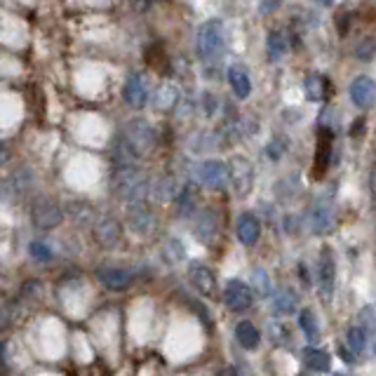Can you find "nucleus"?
<instances>
[{
	"label": "nucleus",
	"instance_id": "25",
	"mask_svg": "<svg viewBox=\"0 0 376 376\" xmlns=\"http://www.w3.org/2000/svg\"><path fill=\"white\" fill-rule=\"evenodd\" d=\"M299 324H301V329H304L306 339H309L311 344H315V341L320 339V324H317V317H315V313H313V311H309V309L301 311Z\"/></svg>",
	"mask_w": 376,
	"mask_h": 376
},
{
	"label": "nucleus",
	"instance_id": "30",
	"mask_svg": "<svg viewBox=\"0 0 376 376\" xmlns=\"http://www.w3.org/2000/svg\"><path fill=\"white\" fill-rule=\"evenodd\" d=\"M269 336H271V341L273 344H278V346H282V344H287L289 341V327L284 322H278V320H273L269 322Z\"/></svg>",
	"mask_w": 376,
	"mask_h": 376
},
{
	"label": "nucleus",
	"instance_id": "43",
	"mask_svg": "<svg viewBox=\"0 0 376 376\" xmlns=\"http://www.w3.org/2000/svg\"><path fill=\"white\" fill-rule=\"evenodd\" d=\"M336 376H346V374H336Z\"/></svg>",
	"mask_w": 376,
	"mask_h": 376
},
{
	"label": "nucleus",
	"instance_id": "9",
	"mask_svg": "<svg viewBox=\"0 0 376 376\" xmlns=\"http://www.w3.org/2000/svg\"><path fill=\"white\" fill-rule=\"evenodd\" d=\"M127 224H129V229L134 233H139V236H148V233H153V229H156V216H153V212L144 202H134V205H129Z\"/></svg>",
	"mask_w": 376,
	"mask_h": 376
},
{
	"label": "nucleus",
	"instance_id": "10",
	"mask_svg": "<svg viewBox=\"0 0 376 376\" xmlns=\"http://www.w3.org/2000/svg\"><path fill=\"white\" fill-rule=\"evenodd\" d=\"M224 299H226V304H229V309H231V311L242 313V311H247L249 306H252L254 294H252V289H249L244 282H240V280H231L229 284H226Z\"/></svg>",
	"mask_w": 376,
	"mask_h": 376
},
{
	"label": "nucleus",
	"instance_id": "26",
	"mask_svg": "<svg viewBox=\"0 0 376 376\" xmlns=\"http://www.w3.org/2000/svg\"><path fill=\"white\" fill-rule=\"evenodd\" d=\"M273 306H275V311L282 313V315H292V313H296L299 299H296V294L292 292V289H282V292L275 294V299H273Z\"/></svg>",
	"mask_w": 376,
	"mask_h": 376
},
{
	"label": "nucleus",
	"instance_id": "28",
	"mask_svg": "<svg viewBox=\"0 0 376 376\" xmlns=\"http://www.w3.org/2000/svg\"><path fill=\"white\" fill-rule=\"evenodd\" d=\"M287 52V41H284V36L280 31H273L269 36V54L273 61H278L280 56Z\"/></svg>",
	"mask_w": 376,
	"mask_h": 376
},
{
	"label": "nucleus",
	"instance_id": "1",
	"mask_svg": "<svg viewBox=\"0 0 376 376\" xmlns=\"http://www.w3.org/2000/svg\"><path fill=\"white\" fill-rule=\"evenodd\" d=\"M113 191L121 200L134 205V202H144L151 186H148V179L144 174V169L139 167H118L116 174H113Z\"/></svg>",
	"mask_w": 376,
	"mask_h": 376
},
{
	"label": "nucleus",
	"instance_id": "17",
	"mask_svg": "<svg viewBox=\"0 0 376 376\" xmlns=\"http://www.w3.org/2000/svg\"><path fill=\"white\" fill-rule=\"evenodd\" d=\"M238 238L242 244H254L261 238V224L254 214H242L238 221Z\"/></svg>",
	"mask_w": 376,
	"mask_h": 376
},
{
	"label": "nucleus",
	"instance_id": "35",
	"mask_svg": "<svg viewBox=\"0 0 376 376\" xmlns=\"http://www.w3.org/2000/svg\"><path fill=\"white\" fill-rule=\"evenodd\" d=\"M282 3H284V0H261L259 12L261 14H273V12H278V10L282 8Z\"/></svg>",
	"mask_w": 376,
	"mask_h": 376
},
{
	"label": "nucleus",
	"instance_id": "29",
	"mask_svg": "<svg viewBox=\"0 0 376 376\" xmlns=\"http://www.w3.org/2000/svg\"><path fill=\"white\" fill-rule=\"evenodd\" d=\"M252 284H254V289H256V294L259 296H271L273 294V284H271V278H269V273L266 271H254V275H252Z\"/></svg>",
	"mask_w": 376,
	"mask_h": 376
},
{
	"label": "nucleus",
	"instance_id": "11",
	"mask_svg": "<svg viewBox=\"0 0 376 376\" xmlns=\"http://www.w3.org/2000/svg\"><path fill=\"white\" fill-rule=\"evenodd\" d=\"M334 282H336V264L329 254V249H324L320 256V271H317V284H320V299L332 301L334 294Z\"/></svg>",
	"mask_w": 376,
	"mask_h": 376
},
{
	"label": "nucleus",
	"instance_id": "41",
	"mask_svg": "<svg viewBox=\"0 0 376 376\" xmlns=\"http://www.w3.org/2000/svg\"><path fill=\"white\" fill-rule=\"evenodd\" d=\"M339 355H344V360H346V362H353V360H355V357H353L346 348H339Z\"/></svg>",
	"mask_w": 376,
	"mask_h": 376
},
{
	"label": "nucleus",
	"instance_id": "33",
	"mask_svg": "<svg viewBox=\"0 0 376 376\" xmlns=\"http://www.w3.org/2000/svg\"><path fill=\"white\" fill-rule=\"evenodd\" d=\"M28 252H31V256L36 261H50L52 259V249L48 247L45 242H41V240H36V242H31V247H28Z\"/></svg>",
	"mask_w": 376,
	"mask_h": 376
},
{
	"label": "nucleus",
	"instance_id": "23",
	"mask_svg": "<svg viewBox=\"0 0 376 376\" xmlns=\"http://www.w3.org/2000/svg\"><path fill=\"white\" fill-rule=\"evenodd\" d=\"M216 231H219V221H216V214L214 212H202L200 219H198L196 224V233L200 240H212V238L216 236Z\"/></svg>",
	"mask_w": 376,
	"mask_h": 376
},
{
	"label": "nucleus",
	"instance_id": "7",
	"mask_svg": "<svg viewBox=\"0 0 376 376\" xmlns=\"http://www.w3.org/2000/svg\"><path fill=\"white\" fill-rule=\"evenodd\" d=\"M311 231L322 236V233H329L334 229V221H336V212H334V205L327 200V198H320L311 209Z\"/></svg>",
	"mask_w": 376,
	"mask_h": 376
},
{
	"label": "nucleus",
	"instance_id": "37",
	"mask_svg": "<svg viewBox=\"0 0 376 376\" xmlns=\"http://www.w3.org/2000/svg\"><path fill=\"white\" fill-rule=\"evenodd\" d=\"M14 315H17V313H14L12 306H5V309H0V327H8V324L14 320Z\"/></svg>",
	"mask_w": 376,
	"mask_h": 376
},
{
	"label": "nucleus",
	"instance_id": "14",
	"mask_svg": "<svg viewBox=\"0 0 376 376\" xmlns=\"http://www.w3.org/2000/svg\"><path fill=\"white\" fill-rule=\"evenodd\" d=\"M111 158H113V165H116V169L118 167H132V165L141 158V153L136 151V148L121 134L116 141H113Z\"/></svg>",
	"mask_w": 376,
	"mask_h": 376
},
{
	"label": "nucleus",
	"instance_id": "2",
	"mask_svg": "<svg viewBox=\"0 0 376 376\" xmlns=\"http://www.w3.org/2000/svg\"><path fill=\"white\" fill-rule=\"evenodd\" d=\"M224 24L219 19H207L198 28V54L202 61H214L224 54Z\"/></svg>",
	"mask_w": 376,
	"mask_h": 376
},
{
	"label": "nucleus",
	"instance_id": "34",
	"mask_svg": "<svg viewBox=\"0 0 376 376\" xmlns=\"http://www.w3.org/2000/svg\"><path fill=\"white\" fill-rule=\"evenodd\" d=\"M355 54L360 56L362 61H369L372 59V54H374V41L372 38H367V41H362L360 45L355 48Z\"/></svg>",
	"mask_w": 376,
	"mask_h": 376
},
{
	"label": "nucleus",
	"instance_id": "6",
	"mask_svg": "<svg viewBox=\"0 0 376 376\" xmlns=\"http://www.w3.org/2000/svg\"><path fill=\"white\" fill-rule=\"evenodd\" d=\"M94 240L104 249H113L123 242V226L113 216H101L94 224Z\"/></svg>",
	"mask_w": 376,
	"mask_h": 376
},
{
	"label": "nucleus",
	"instance_id": "38",
	"mask_svg": "<svg viewBox=\"0 0 376 376\" xmlns=\"http://www.w3.org/2000/svg\"><path fill=\"white\" fill-rule=\"evenodd\" d=\"M282 144H280V141H273V144L269 146V156L273 158V160H278V158H280L282 156Z\"/></svg>",
	"mask_w": 376,
	"mask_h": 376
},
{
	"label": "nucleus",
	"instance_id": "27",
	"mask_svg": "<svg viewBox=\"0 0 376 376\" xmlns=\"http://www.w3.org/2000/svg\"><path fill=\"white\" fill-rule=\"evenodd\" d=\"M348 348L360 355V353L367 348V332L362 327H351L348 329Z\"/></svg>",
	"mask_w": 376,
	"mask_h": 376
},
{
	"label": "nucleus",
	"instance_id": "13",
	"mask_svg": "<svg viewBox=\"0 0 376 376\" xmlns=\"http://www.w3.org/2000/svg\"><path fill=\"white\" fill-rule=\"evenodd\" d=\"M188 275H191L193 287H196L202 296H214L216 294V278H214V273L207 269V266L191 264Z\"/></svg>",
	"mask_w": 376,
	"mask_h": 376
},
{
	"label": "nucleus",
	"instance_id": "21",
	"mask_svg": "<svg viewBox=\"0 0 376 376\" xmlns=\"http://www.w3.org/2000/svg\"><path fill=\"white\" fill-rule=\"evenodd\" d=\"M304 362H306V367L313 369V372H329V367H332V357H329V353L322 348H306Z\"/></svg>",
	"mask_w": 376,
	"mask_h": 376
},
{
	"label": "nucleus",
	"instance_id": "31",
	"mask_svg": "<svg viewBox=\"0 0 376 376\" xmlns=\"http://www.w3.org/2000/svg\"><path fill=\"white\" fill-rule=\"evenodd\" d=\"M156 196L160 198V200H172V198H176V181L172 176H165V179L158 181Z\"/></svg>",
	"mask_w": 376,
	"mask_h": 376
},
{
	"label": "nucleus",
	"instance_id": "3",
	"mask_svg": "<svg viewBox=\"0 0 376 376\" xmlns=\"http://www.w3.org/2000/svg\"><path fill=\"white\" fill-rule=\"evenodd\" d=\"M31 219H33V224H36L41 231H50V229H56V226L64 221V212H61V207L54 200L41 198V200L33 205Z\"/></svg>",
	"mask_w": 376,
	"mask_h": 376
},
{
	"label": "nucleus",
	"instance_id": "40",
	"mask_svg": "<svg viewBox=\"0 0 376 376\" xmlns=\"http://www.w3.org/2000/svg\"><path fill=\"white\" fill-rule=\"evenodd\" d=\"M221 376H240V372H238L236 367H226L224 372H221Z\"/></svg>",
	"mask_w": 376,
	"mask_h": 376
},
{
	"label": "nucleus",
	"instance_id": "24",
	"mask_svg": "<svg viewBox=\"0 0 376 376\" xmlns=\"http://www.w3.org/2000/svg\"><path fill=\"white\" fill-rule=\"evenodd\" d=\"M304 90H306V96L311 101H322L327 96V78L322 76H309L304 83Z\"/></svg>",
	"mask_w": 376,
	"mask_h": 376
},
{
	"label": "nucleus",
	"instance_id": "8",
	"mask_svg": "<svg viewBox=\"0 0 376 376\" xmlns=\"http://www.w3.org/2000/svg\"><path fill=\"white\" fill-rule=\"evenodd\" d=\"M198 179L202 181V186L212 188V191H221L229 184V169L221 160H207L198 169Z\"/></svg>",
	"mask_w": 376,
	"mask_h": 376
},
{
	"label": "nucleus",
	"instance_id": "4",
	"mask_svg": "<svg viewBox=\"0 0 376 376\" xmlns=\"http://www.w3.org/2000/svg\"><path fill=\"white\" fill-rule=\"evenodd\" d=\"M229 181L233 184V188H236L238 196H244V193H249V188H252L254 184V167L252 163L247 160V158H231L229 163Z\"/></svg>",
	"mask_w": 376,
	"mask_h": 376
},
{
	"label": "nucleus",
	"instance_id": "16",
	"mask_svg": "<svg viewBox=\"0 0 376 376\" xmlns=\"http://www.w3.org/2000/svg\"><path fill=\"white\" fill-rule=\"evenodd\" d=\"M99 280L106 284L113 292H121V289H127L134 280V273L127 269H101L99 271Z\"/></svg>",
	"mask_w": 376,
	"mask_h": 376
},
{
	"label": "nucleus",
	"instance_id": "42",
	"mask_svg": "<svg viewBox=\"0 0 376 376\" xmlns=\"http://www.w3.org/2000/svg\"><path fill=\"white\" fill-rule=\"evenodd\" d=\"M315 3H320V5H332L334 0H315Z\"/></svg>",
	"mask_w": 376,
	"mask_h": 376
},
{
	"label": "nucleus",
	"instance_id": "36",
	"mask_svg": "<svg viewBox=\"0 0 376 376\" xmlns=\"http://www.w3.org/2000/svg\"><path fill=\"white\" fill-rule=\"evenodd\" d=\"M360 327L364 329V332H372V329H374V309H372V306H367V309L362 311Z\"/></svg>",
	"mask_w": 376,
	"mask_h": 376
},
{
	"label": "nucleus",
	"instance_id": "32",
	"mask_svg": "<svg viewBox=\"0 0 376 376\" xmlns=\"http://www.w3.org/2000/svg\"><path fill=\"white\" fill-rule=\"evenodd\" d=\"M68 212H71V216L76 221H81V224H87V221H92V207L90 205H85V202H71L68 205Z\"/></svg>",
	"mask_w": 376,
	"mask_h": 376
},
{
	"label": "nucleus",
	"instance_id": "15",
	"mask_svg": "<svg viewBox=\"0 0 376 376\" xmlns=\"http://www.w3.org/2000/svg\"><path fill=\"white\" fill-rule=\"evenodd\" d=\"M351 99L357 108H369L374 104V81L367 76L355 78L351 85Z\"/></svg>",
	"mask_w": 376,
	"mask_h": 376
},
{
	"label": "nucleus",
	"instance_id": "19",
	"mask_svg": "<svg viewBox=\"0 0 376 376\" xmlns=\"http://www.w3.org/2000/svg\"><path fill=\"white\" fill-rule=\"evenodd\" d=\"M329 153H332V132L329 127L320 129V139H317V151H315V176H320L329 165Z\"/></svg>",
	"mask_w": 376,
	"mask_h": 376
},
{
	"label": "nucleus",
	"instance_id": "22",
	"mask_svg": "<svg viewBox=\"0 0 376 376\" xmlns=\"http://www.w3.org/2000/svg\"><path fill=\"white\" fill-rule=\"evenodd\" d=\"M236 339H238V344H240L242 348H247V351H249V348H256V346H259L261 334H259V329H256L252 322L242 320V322L236 327Z\"/></svg>",
	"mask_w": 376,
	"mask_h": 376
},
{
	"label": "nucleus",
	"instance_id": "18",
	"mask_svg": "<svg viewBox=\"0 0 376 376\" xmlns=\"http://www.w3.org/2000/svg\"><path fill=\"white\" fill-rule=\"evenodd\" d=\"M229 83L236 92L238 99H247L252 92V81H249V73L242 66H231L229 68Z\"/></svg>",
	"mask_w": 376,
	"mask_h": 376
},
{
	"label": "nucleus",
	"instance_id": "12",
	"mask_svg": "<svg viewBox=\"0 0 376 376\" xmlns=\"http://www.w3.org/2000/svg\"><path fill=\"white\" fill-rule=\"evenodd\" d=\"M123 96H125V104L132 106V108H141L146 104L148 99V85H146V78L141 73H132L125 83V90H123Z\"/></svg>",
	"mask_w": 376,
	"mask_h": 376
},
{
	"label": "nucleus",
	"instance_id": "5",
	"mask_svg": "<svg viewBox=\"0 0 376 376\" xmlns=\"http://www.w3.org/2000/svg\"><path fill=\"white\" fill-rule=\"evenodd\" d=\"M123 136L136 148V151L141 153V156L151 151L153 144H156V132H153V127L146 121H132V123H127V125H125Z\"/></svg>",
	"mask_w": 376,
	"mask_h": 376
},
{
	"label": "nucleus",
	"instance_id": "20",
	"mask_svg": "<svg viewBox=\"0 0 376 376\" xmlns=\"http://www.w3.org/2000/svg\"><path fill=\"white\" fill-rule=\"evenodd\" d=\"M179 101V87L174 83H163L160 87L153 94V106L160 108V111H169V108L176 106Z\"/></svg>",
	"mask_w": 376,
	"mask_h": 376
},
{
	"label": "nucleus",
	"instance_id": "39",
	"mask_svg": "<svg viewBox=\"0 0 376 376\" xmlns=\"http://www.w3.org/2000/svg\"><path fill=\"white\" fill-rule=\"evenodd\" d=\"M132 3H134L136 10H141V12H144V10L148 8V0H132Z\"/></svg>",
	"mask_w": 376,
	"mask_h": 376
}]
</instances>
